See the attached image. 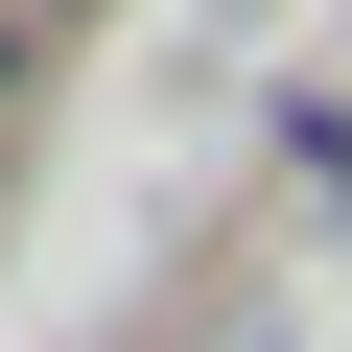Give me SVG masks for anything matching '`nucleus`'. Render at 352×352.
Returning a JSON list of instances; mask_svg holds the SVG:
<instances>
[{
	"label": "nucleus",
	"mask_w": 352,
	"mask_h": 352,
	"mask_svg": "<svg viewBox=\"0 0 352 352\" xmlns=\"http://www.w3.org/2000/svg\"><path fill=\"white\" fill-rule=\"evenodd\" d=\"M24 71H47V24H24V0H0V94H24Z\"/></svg>",
	"instance_id": "1"
},
{
	"label": "nucleus",
	"mask_w": 352,
	"mask_h": 352,
	"mask_svg": "<svg viewBox=\"0 0 352 352\" xmlns=\"http://www.w3.org/2000/svg\"><path fill=\"white\" fill-rule=\"evenodd\" d=\"M24 24H71V0H24Z\"/></svg>",
	"instance_id": "2"
}]
</instances>
